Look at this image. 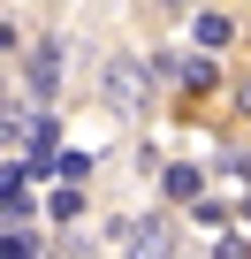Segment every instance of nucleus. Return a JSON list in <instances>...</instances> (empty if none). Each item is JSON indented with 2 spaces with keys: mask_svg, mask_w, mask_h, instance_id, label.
Instances as JSON below:
<instances>
[{
  "mask_svg": "<svg viewBox=\"0 0 251 259\" xmlns=\"http://www.w3.org/2000/svg\"><path fill=\"white\" fill-rule=\"evenodd\" d=\"M122 244H130V259H175V229L168 221H122Z\"/></svg>",
  "mask_w": 251,
  "mask_h": 259,
  "instance_id": "f257e3e1",
  "label": "nucleus"
},
{
  "mask_svg": "<svg viewBox=\"0 0 251 259\" xmlns=\"http://www.w3.org/2000/svg\"><path fill=\"white\" fill-rule=\"evenodd\" d=\"M54 84H61V46L46 38V46H31V92L54 99Z\"/></svg>",
  "mask_w": 251,
  "mask_h": 259,
  "instance_id": "f03ea898",
  "label": "nucleus"
},
{
  "mask_svg": "<svg viewBox=\"0 0 251 259\" xmlns=\"http://www.w3.org/2000/svg\"><path fill=\"white\" fill-rule=\"evenodd\" d=\"M137 69H145V61H137ZM137 69H130V61H114V69H107V92H114L122 107H137V92H145V84H137Z\"/></svg>",
  "mask_w": 251,
  "mask_h": 259,
  "instance_id": "7ed1b4c3",
  "label": "nucleus"
},
{
  "mask_svg": "<svg viewBox=\"0 0 251 259\" xmlns=\"http://www.w3.org/2000/svg\"><path fill=\"white\" fill-rule=\"evenodd\" d=\"M198 183H206L198 168H168V176H160V191H168L175 206H190V198H198Z\"/></svg>",
  "mask_w": 251,
  "mask_h": 259,
  "instance_id": "20e7f679",
  "label": "nucleus"
},
{
  "mask_svg": "<svg viewBox=\"0 0 251 259\" xmlns=\"http://www.w3.org/2000/svg\"><path fill=\"white\" fill-rule=\"evenodd\" d=\"M198 46L221 54V46H228V16H198Z\"/></svg>",
  "mask_w": 251,
  "mask_h": 259,
  "instance_id": "39448f33",
  "label": "nucleus"
},
{
  "mask_svg": "<svg viewBox=\"0 0 251 259\" xmlns=\"http://www.w3.org/2000/svg\"><path fill=\"white\" fill-rule=\"evenodd\" d=\"M175 84H183V92H206V84H213V61H183Z\"/></svg>",
  "mask_w": 251,
  "mask_h": 259,
  "instance_id": "423d86ee",
  "label": "nucleus"
},
{
  "mask_svg": "<svg viewBox=\"0 0 251 259\" xmlns=\"http://www.w3.org/2000/svg\"><path fill=\"white\" fill-rule=\"evenodd\" d=\"M76 213H84V191L61 183V191H54V221H76Z\"/></svg>",
  "mask_w": 251,
  "mask_h": 259,
  "instance_id": "0eeeda50",
  "label": "nucleus"
},
{
  "mask_svg": "<svg viewBox=\"0 0 251 259\" xmlns=\"http://www.w3.org/2000/svg\"><path fill=\"white\" fill-rule=\"evenodd\" d=\"M213 259H243V244H236V236H221V244H213Z\"/></svg>",
  "mask_w": 251,
  "mask_h": 259,
  "instance_id": "6e6552de",
  "label": "nucleus"
},
{
  "mask_svg": "<svg viewBox=\"0 0 251 259\" xmlns=\"http://www.w3.org/2000/svg\"><path fill=\"white\" fill-rule=\"evenodd\" d=\"M243 114H251V84H243Z\"/></svg>",
  "mask_w": 251,
  "mask_h": 259,
  "instance_id": "1a4fd4ad",
  "label": "nucleus"
}]
</instances>
